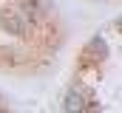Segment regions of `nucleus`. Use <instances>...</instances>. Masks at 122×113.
Instances as JSON below:
<instances>
[{
	"label": "nucleus",
	"instance_id": "obj_2",
	"mask_svg": "<svg viewBox=\"0 0 122 113\" xmlns=\"http://www.w3.org/2000/svg\"><path fill=\"white\" fill-rule=\"evenodd\" d=\"M82 108H85V96H82V90L71 88V90L65 93V99H62V110H82Z\"/></svg>",
	"mask_w": 122,
	"mask_h": 113
},
{
	"label": "nucleus",
	"instance_id": "obj_1",
	"mask_svg": "<svg viewBox=\"0 0 122 113\" xmlns=\"http://www.w3.org/2000/svg\"><path fill=\"white\" fill-rule=\"evenodd\" d=\"M0 28L9 31V34H14V37H26L29 20H26L23 11H9V9H3V11H0Z\"/></svg>",
	"mask_w": 122,
	"mask_h": 113
}]
</instances>
